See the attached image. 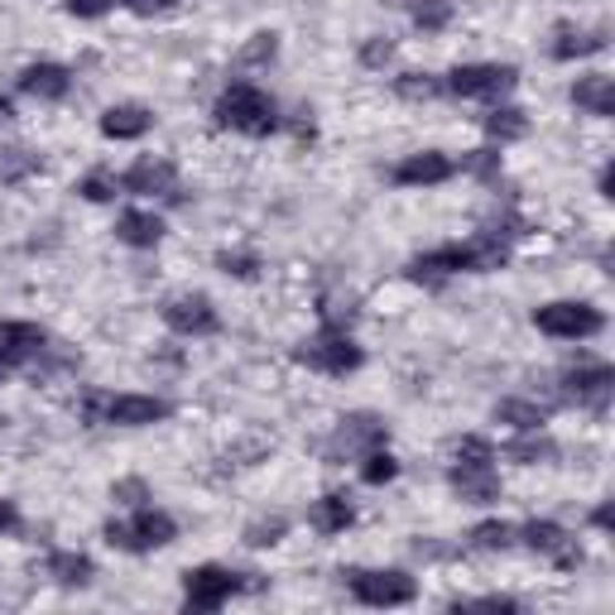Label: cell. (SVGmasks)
Instances as JSON below:
<instances>
[{"instance_id": "cell-1", "label": "cell", "mask_w": 615, "mask_h": 615, "mask_svg": "<svg viewBox=\"0 0 615 615\" xmlns=\"http://www.w3.org/2000/svg\"><path fill=\"white\" fill-rule=\"evenodd\" d=\"M505 236H500V227H486L481 236H471L467 246H438V250H428V256H414L409 279H418V284H442L447 274H491L510 260Z\"/></svg>"}, {"instance_id": "cell-2", "label": "cell", "mask_w": 615, "mask_h": 615, "mask_svg": "<svg viewBox=\"0 0 615 615\" xmlns=\"http://www.w3.org/2000/svg\"><path fill=\"white\" fill-rule=\"evenodd\" d=\"M212 116H217L221 131H241V135H256V139L279 131V106L260 87H250V82H231V87L217 96Z\"/></svg>"}, {"instance_id": "cell-3", "label": "cell", "mask_w": 615, "mask_h": 615, "mask_svg": "<svg viewBox=\"0 0 615 615\" xmlns=\"http://www.w3.org/2000/svg\"><path fill=\"white\" fill-rule=\"evenodd\" d=\"M82 414H87V424L145 428V424H159V418H169L174 404L159 399V395H106V389H92V395L82 399Z\"/></svg>"}, {"instance_id": "cell-4", "label": "cell", "mask_w": 615, "mask_h": 615, "mask_svg": "<svg viewBox=\"0 0 615 615\" xmlns=\"http://www.w3.org/2000/svg\"><path fill=\"white\" fill-rule=\"evenodd\" d=\"M174 534H178V524L154 505H139L131 520L106 524V543L121 553H154V549H164V543H174Z\"/></svg>"}, {"instance_id": "cell-5", "label": "cell", "mask_w": 615, "mask_h": 615, "mask_svg": "<svg viewBox=\"0 0 615 615\" xmlns=\"http://www.w3.org/2000/svg\"><path fill=\"white\" fill-rule=\"evenodd\" d=\"M250 572H231V567H217V563H202V567H188L184 572V601L188 611H217L227 606L236 592H250Z\"/></svg>"}, {"instance_id": "cell-6", "label": "cell", "mask_w": 615, "mask_h": 615, "mask_svg": "<svg viewBox=\"0 0 615 615\" xmlns=\"http://www.w3.org/2000/svg\"><path fill=\"white\" fill-rule=\"evenodd\" d=\"M299 361H303V366H313V371H323V375H352V371H361L366 352L352 342V332H346V327L327 323L313 342L299 346Z\"/></svg>"}, {"instance_id": "cell-7", "label": "cell", "mask_w": 615, "mask_h": 615, "mask_svg": "<svg viewBox=\"0 0 615 615\" xmlns=\"http://www.w3.org/2000/svg\"><path fill=\"white\" fill-rule=\"evenodd\" d=\"M534 327L549 332V337H557V342H586L606 327V317H601V308H592V303L557 299V303L534 308Z\"/></svg>"}, {"instance_id": "cell-8", "label": "cell", "mask_w": 615, "mask_h": 615, "mask_svg": "<svg viewBox=\"0 0 615 615\" xmlns=\"http://www.w3.org/2000/svg\"><path fill=\"white\" fill-rule=\"evenodd\" d=\"M514 82H520V73L510 63H467V67H452L442 77V87L471 102V96H505Z\"/></svg>"}, {"instance_id": "cell-9", "label": "cell", "mask_w": 615, "mask_h": 615, "mask_svg": "<svg viewBox=\"0 0 615 615\" xmlns=\"http://www.w3.org/2000/svg\"><path fill=\"white\" fill-rule=\"evenodd\" d=\"M352 596L361 606H409L418 596V586L409 572H352Z\"/></svg>"}, {"instance_id": "cell-10", "label": "cell", "mask_w": 615, "mask_h": 615, "mask_svg": "<svg viewBox=\"0 0 615 615\" xmlns=\"http://www.w3.org/2000/svg\"><path fill=\"white\" fill-rule=\"evenodd\" d=\"M529 549L534 553H543L553 567H563V572H572V567H582V543L567 534L563 524H553V520H529L524 529H514Z\"/></svg>"}, {"instance_id": "cell-11", "label": "cell", "mask_w": 615, "mask_h": 615, "mask_svg": "<svg viewBox=\"0 0 615 615\" xmlns=\"http://www.w3.org/2000/svg\"><path fill=\"white\" fill-rule=\"evenodd\" d=\"M389 442V428L381 424L375 414H352L342 418V428L332 432L327 442V461H346V457H366L371 447H385Z\"/></svg>"}, {"instance_id": "cell-12", "label": "cell", "mask_w": 615, "mask_h": 615, "mask_svg": "<svg viewBox=\"0 0 615 615\" xmlns=\"http://www.w3.org/2000/svg\"><path fill=\"white\" fill-rule=\"evenodd\" d=\"M164 323H169L178 337H212L221 327V317L207 293H178V299L164 303Z\"/></svg>"}, {"instance_id": "cell-13", "label": "cell", "mask_w": 615, "mask_h": 615, "mask_svg": "<svg viewBox=\"0 0 615 615\" xmlns=\"http://www.w3.org/2000/svg\"><path fill=\"white\" fill-rule=\"evenodd\" d=\"M121 188L135 192V198H184L178 192V169L169 159H135L131 169L121 174Z\"/></svg>"}, {"instance_id": "cell-14", "label": "cell", "mask_w": 615, "mask_h": 615, "mask_svg": "<svg viewBox=\"0 0 615 615\" xmlns=\"http://www.w3.org/2000/svg\"><path fill=\"white\" fill-rule=\"evenodd\" d=\"M563 385H567V399L586 404V409H606V404H611V389H615V371L601 366V361H592V366L567 371Z\"/></svg>"}, {"instance_id": "cell-15", "label": "cell", "mask_w": 615, "mask_h": 615, "mask_svg": "<svg viewBox=\"0 0 615 615\" xmlns=\"http://www.w3.org/2000/svg\"><path fill=\"white\" fill-rule=\"evenodd\" d=\"M457 174V164L438 149H424V154H409V159L395 164V184L399 188H432V184H447Z\"/></svg>"}, {"instance_id": "cell-16", "label": "cell", "mask_w": 615, "mask_h": 615, "mask_svg": "<svg viewBox=\"0 0 615 615\" xmlns=\"http://www.w3.org/2000/svg\"><path fill=\"white\" fill-rule=\"evenodd\" d=\"M44 352H49V337L39 323H0V366H24V361Z\"/></svg>"}, {"instance_id": "cell-17", "label": "cell", "mask_w": 615, "mask_h": 615, "mask_svg": "<svg viewBox=\"0 0 615 615\" xmlns=\"http://www.w3.org/2000/svg\"><path fill=\"white\" fill-rule=\"evenodd\" d=\"M67 87H73V73L59 63H30L20 73V92L34 96V102H63Z\"/></svg>"}, {"instance_id": "cell-18", "label": "cell", "mask_w": 615, "mask_h": 615, "mask_svg": "<svg viewBox=\"0 0 615 615\" xmlns=\"http://www.w3.org/2000/svg\"><path fill=\"white\" fill-rule=\"evenodd\" d=\"M452 491L467 500V505H496L500 500V477H496V467H452Z\"/></svg>"}, {"instance_id": "cell-19", "label": "cell", "mask_w": 615, "mask_h": 615, "mask_svg": "<svg viewBox=\"0 0 615 615\" xmlns=\"http://www.w3.org/2000/svg\"><path fill=\"white\" fill-rule=\"evenodd\" d=\"M116 241L135 246V250H154V246L164 241V221L154 217V212H121V221H116Z\"/></svg>"}, {"instance_id": "cell-20", "label": "cell", "mask_w": 615, "mask_h": 615, "mask_svg": "<svg viewBox=\"0 0 615 615\" xmlns=\"http://www.w3.org/2000/svg\"><path fill=\"white\" fill-rule=\"evenodd\" d=\"M352 520H356V510L346 496H323V500H313V510H308V524H313L317 534H346Z\"/></svg>"}, {"instance_id": "cell-21", "label": "cell", "mask_w": 615, "mask_h": 615, "mask_svg": "<svg viewBox=\"0 0 615 615\" xmlns=\"http://www.w3.org/2000/svg\"><path fill=\"white\" fill-rule=\"evenodd\" d=\"M572 102L582 111H592V116H615V77H606V73L582 77L577 87H572Z\"/></svg>"}, {"instance_id": "cell-22", "label": "cell", "mask_w": 615, "mask_h": 615, "mask_svg": "<svg viewBox=\"0 0 615 615\" xmlns=\"http://www.w3.org/2000/svg\"><path fill=\"white\" fill-rule=\"evenodd\" d=\"M154 125V116L145 106H111L102 116V135L106 139H139Z\"/></svg>"}, {"instance_id": "cell-23", "label": "cell", "mask_w": 615, "mask_h": 615, "mask_svg": "<svg viewBox=\"0 0 615 615\" xmlns=\"http://www.w3.org/2000/svg\"><path fill=\"white\" fill-rule=\"evenodd\" d=\"M500 457H505V461H520V467H539V461H553V457H557V447L534 428V432H524V438H514V442L500 447Z\"/></svg>"}, {"instance_id": "cell-24", "label": "cell", "mask_w": 615, "mask_h": 615, "mask_svg": "<svg viewBox=\"0 0 615 615\" xmlns=\"http://www.w3.org/2000/svg\"><path fill=\"white\" fill-rule=\"evenodd\" d=\"M496 424H510V428H520V432H534L549 424V409L543 404H529V399H500L496 404Z\"/></svg>"}, {"instance_id": "cell-25", "label": "cell", "mask_w": 615, "mask_h": 615, "mask_svg": "<svg viewBox=\"0 0 615 615\" xmlns=\"http://www.w3.org/2000/svg\"><path fill=\"white\" fill-rule=\"evenodd\" d=\"M486 135L496 139V145H514V139L529 135V121L520 106H496L491 116H486Z\"/></svg>"}, {"instance_id": "cell-26", "label": "cell", "mask_w": 615, "mask_h": 615, "mask_svg": "<svg viewBox=\"0 0 615 615\" xmlns=\"http://www.w3.org/2000/svg\"><path fill=\"white\" fill-rule=\"evenodd\" d=\"M49 577L63 582V586H87L96 577V567H92L87 553H53L49 557Z\"/></svg>"}, {"instance_id": "cell-27", "label": "cell", "mask_w": 615, "mask_h": 615, "mask_svg": "<svg viewBox=\"0 0 615 615\" xmlns=\"http://www.w3.org/2000/svg\"><path fill=\"white\" fill-rule=\"evenodd\" d=\"M606 49L601 34H577V30H557V44H553V59L557 63H572V59H592V53Z\"/></svg>"}, {"instance_id": "cell-28", "label": "cell", "mask_w": 615, "mask_h": 615, "mask_svg": "<svg viewBox=\"0 0 615 615\" xmlns=\"http://www.w3.org/2000/svg\"><path fill=\"white\" fill-rule=\"evenodd\" d=\"M395 92L404 102H438L447 87H442V77H432V73H404V77H395Z\"/></svg>"}, {"instance_id": "cell-29", "label": "cell", "mask_w": 615, "mask_h": 615, "mask_svg": "<svg viewBox=\"0 0 615 615\" xmlns=\"http://www.w3.org/2000/svg\"><path fill=\"white\" fill-rule=\"evenodd\" d=\"M510 543H514V524H505V520H486L471 529V549H481V553H505Z\"/></svg>"}, {"instance_id": "cell-30", "label": "cell", "mask_w": 615, "mask_h": 615, "mask_svg": "<svg viewBox=\"0 0 615 615\" xmlns=\"http://www.w3.org/2000/svg\"><path fill=\"white\" fill-rule=\"evenodd\" d=\"M30 174H39L34 149H0V184H24Z\"/></svg>"}, {"instance_id": "cell-31", "label": "cell", "mask_w": 615, "mask_h": 615, "mask_svg": "<svg viewBox=\"0 0 615 615\" xmlns=\"http://www.w3.org/2000/svg\"><path fill=\"white\" fill-rule=\"evenodd\" d=\"M366 467H361V477H366V486H385V481H395L399 477V461L389 457V447H371L366 457Z\"/></svg>"}, {"instance_id": "cell-32", "label": "cell", "mask_w": 615, "mask_h": 615, "mask_svg": "<svg viewBox=\"0 0 615 615\" xmlns=\"http://www.w3.org/2000/svg\"><path fill=\"white\" fill-rule=\"evenodd\" d=\"M414 24L424 34H438L452 24V6H447V0H414Z\"/></svg>"}, {"instance_id": "cell-33", "label": "cell", "mask_w": 615, "mask_h": 615, "mask_svg": "<svg viewBox=\"0 0 615 615\" xmlns=\"http://www.w3.org/2000/svg\"><path fill=\"white\" fill-rule=\"evenodd\" d=\"M461 174H471L477 184H496V178H500V149H471V154H461Z\"/></svg>"}, {"instance_id": "cell-34", "label": "cell", "mask_w": 615, "mask_h": 615, "mask_svg": "<svg viewBox=\"0 0 615 615\" xmlns=\"http://www.w3.org/2000/svg\"><path fill=\"white\" fill-rule=\"evenodd\" d=\"M274 53H279V34L260 30V34H250V44L236 53V59H241V67H264V63H274Z\"/></svg>"}, {"instance_id": "cell-35", "label": "cell", "mask_w": 615, "mask_h": 615, "mask_svg": "<svg viewBox=\"0 0 615 615\" xmlns=\"http://www.w3.org/2000/svg\"><path fill=\"white\" fill-rule=\"evenodd\" d=\"M284 534H289V520H284V514H274V520H256V524H250L246 543H250V549H270V543H279Z\"/></svg>"}, {"instance_id": "cell-36", "label": "cell", "mask_w": 615, "mask_h": 615, "mask_svg": "<svg viewBox=\"0 0 615 615\" xmlns=\"http://www.w3.org/2000/svg\"><path fill=\"white\" fill-rule=\"evenodd\" d=\"M457 461H461V467H491L496 447L486 442V438H477V432H467V438L457 442Z\"/></svg>"}, {"instance_id": "cell-37", "label": "cell", "mask_w": 615, "mask_h": 615, "mask_svg": "<svg viewBox=\"0 0 615 615\" xmlns=\"http://www.w3.org/2000/svg\"><path fill=\"white\" fill-rule=\"evenodd\" d=\"M217 270H221V274H236V279H256V274H260V260L246 256V250H236V256H231V250H221V256H217Z\"/></svg>"}, {"instance_id": "cell-38", "label": "cell", "mask_w": 615, "mask_h": 615, "mask_svg": "<svg viewBox=\"0 0 615 615\" xmlns=\"http://www.w3.org/2000/svg\"><path fill=\"white\" fill-rule=\"evenodd\" d=\"M389 59H395V39L389 34H375L361 44V67H385Z\"/></svg>"}, {"instance_id": "cell-39", "label": "cell", "mask_w": 615, "mask_h": 615, "mask_svg": "<svg viewBox=\"0 0 615 615\" xmlns=\"http://www.w3.org/2000/svg\"><path fill=\"white\" fill-rule=\"evenodd\" d=\"M111 500H116V505H149V486L139 481V477H125V481H116L111 486Z\"/></svg>"}, {"instance_id": "cell-40", "label": "cell", "mask_w": 615, "mask_h": 615, "mask_svg": "<svg viewBox=\"0 0 615 615\" xmlns=\"http://www.w3.org/2000/svg\"><path fill=\"white\" fill-rule=\"evenodd\" d=\"M63 10L73 20H102V15H111V10H116V0H63Z\"/></svg>"}, {"instance_id": "cell-41", "label": "cell", "mask_w": 615, "mask_h": 615, "mask_svg": "<svg viewBox=\"0 0 615 615\" xmlns=\"http://www.w3.org/2000/svg\"><path fill=\"white\" fill-rule=\"evenodd\" d=\"M82 198L87 202H111L116 198V178H106V174H92V178H82Z\"/></svg>"}, {"instance_id": "cell-42", "label": "cell", "mask_w": 615, "mask_h": 615, "mask_svg": "<svg viewBox=\"0 0 615 615\" xmlns=\"http://www.w3.org/2000/svg\"><path fill=\"white\" fill-rule=\"evenodd\" d=\"M121 6L131 10V15H145V20H149V15H169L178 0H121Z\"/></svg>"}, {"instance_id": "cell-43", "label": "cell", "mask_w": 615, "mask_h": 615, "mask_svg": "<svg viewBox=\"0 0 615 615\" xmlns=\"http://www.w3.org/2000/svg\"><path fill=\"white\" fill-rule=\"evenodd\" d=\"M457 606H481V611H520L514 596H477V601H457Z\"/></svg>"}, {"instance_id": "cell-44", "label": "cell", "mask_w": 615, "mask_h": 615, "mask_svg": "<svg viewBox=\"0 0 615 615\" xmlns=\"http://www.w3.org/2000/svg\"><path fill=\"white\" fill-rule=\"evenodd\" d=\"M20 524V510L10 505V500H0V534H6V529H15Z\"/></svg>"}, {"instance_id": "cell-45", "label": "cell", "mask_w": 615, "mask_h": 615, "mask_svg": "<svg viewBox=\"0 0 615 615\" xmlns=\"http://www.w3.org/2000/svg\"><path fill=\"white\" fill-rule=\"evenodd\" d=\"M601 198H615V169H611V164L601 169Z\"/></svg>"}, {"instance_id": "cell-46", "label": "cell", "mask_w": 615, "mask_h": 615, "mask_svg": "<svg viewBox=\"0 0 615 615\" xmlns=\"http://www.w3.org/2000/svg\"><path fill=\"white\" fill-rule=\"evenodd\" d=\"M10 121H15V106H10V96H0V131H6Z\"/></svg>"}, {"instance_id": "cell-47", "label": "cell", "mask_w": 615, "mask_h": 615, "mask_svg": "<svg viewBox=\"0 0 615 615\" xmlns=\"http://www.w3.org/2000/svg\"><path fill=\"white\" fill-rule=\"evenodd\" d=\"M592 524H596V529H611V505H601V510H592Z\"/></svg>"}, {"instance_id": "cell-48", "label": "cell", "mask_w": 615, "mask_h": 615, "mask_svg": "<svg viewBox=\"0 0 615 615\" xmlns=\"http://www.w3.org/2000/svg\"><path fill=\"white\" fill-rule=\"evenodd\" d=\"M385 6H414V0H385Z\"/></svg>"}, {"instance_id": "cell-49", "label": "cell", "mask_w": 615, "mask_h": 615, "mask_svg": "<svg viewBox=\"0 0 615 615\" xmlns=\"http://www.w3.org/2000/svg\"><path fill=\"white\" fill-rule=\"evenodd\" d=\"M0 371H6V366H0ZM0 385H6V375H0Z\"/></svg>"}]
</instances>
